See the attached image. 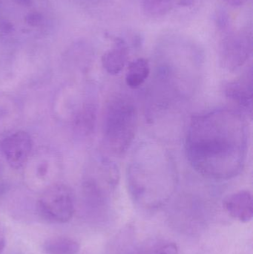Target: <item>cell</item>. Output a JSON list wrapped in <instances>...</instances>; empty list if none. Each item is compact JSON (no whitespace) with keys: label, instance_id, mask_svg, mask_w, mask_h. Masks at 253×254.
I'll list each match as a JSON object with an SVG mask.
<instances>
[{"label":"cell","instance_id":"cell-1","mask_svg":"<svg viewBox=\"0 0 253 254\" xmlns=\"http://www.w3.org/2000/svg\"><path fill=\"white\" fill-rule=\"evenodd\" d=\"M248 124L236 110L217 109L192 118L185 139L190 164L204 177L228 180L243 170L249 140Z\"/></svg>","mask_w":253,"mask_h":254},{"label":"cell","instance_id":"cell-2","mask_svg":"<svg viewBox=\"0 0 253 254\" xmlns=\"http://www.w3.org/2000/svg\"><path fill=\"white\" fill-rule=\"evenodd\" d=\"M127 176L134 201L148 210L167 202L176 185L175 164L168 152L155 144L140 146L129 163Z\"/></svg>","mask_w":253,"mask_h":254},{"label":"cell","instance_id":"cell-3","mask_svg":"<svg viewBox=\"0 0 253 254\" xmlns=\"http://www.w3.org/2000/svg\"><path fill=\"white\" fill-rule=\"evenodd\" d=\"M138 110L129 97L116 95L107 104L104 114V143L113 155H124L133 143L138 128Z\"/></svg>","mask_w":253,"mask_h":254},{"label":"cell","instance_id":"cell-4","mask_svg":"<svg viewBox=\"0 0 253 254\" xmlns=\"http://www.w3.org/2000/svg\"><path fill=\"white\" fill-rule=\"evenodd\" d=\"M42 216L52 222L66 223L72 219L75 199L72 190L63 184H53L45 189L39 198Z\"/></svg>","mask_w":253,"mask_h":254},{"label":"cell","instance_id":"cell-5","mask_svg":"<svg viewBox=\"0 0 253 254\" xmlns=\"http://www.w3.org/2000/svg\"><path fill=\"white\" fill-rule=\"evenodd\" d=\"M252 37L246 31H225L219 44V60L222 66L233 71L243 66L251 56Z\"/></svg>","mask_w":253,"mask_h":254},{"label":"cell","instance_id":"cell-6","mask_svg":"<svg viewBox=\"0 0 253 254\" xmlns=\"http://www.w3.org/2000/svg\"><path fill=\"white\" fill-rule=\"evenodd\" d=\"M26 181L34 188L49 187V182L57 176L59 161L54 152L40 150L25 164Z\"/></svg>","mask_w":253,"mask_h":254},{"label":"cell","instance_id":"cell-7","mask_svg":"<svg viewBox=\"0 0 253 254\" xmlns=\"http://www.w3.org/2000/svg\"><path fill=\"white\" fill-rule=\"evenodd\" d=\"M32 137L25 131L7 134L0 142V151L11 168L18 170L25 167L33 150Z\"/></svg>","mask_w":253,"mask_h":254},{"label":"cell","instance_id":"cell-8","mask_svg":"<svg viewBox=\"0 0 253 254\" xmlns=\"http://www.w3.org/2000/svg\"><path fill=\"white\" fill-rule=\"evenodd\" d=\"M223 91L227 98L236 103L244 111L252 115V67H250L239 78L224 83Z\"/></svg>","mask_w":253,"mask_h":254},{"label":"cell","instance_id":"cell-9","mask_svg":"<svg viewBox=\"0 0 253 254\" xmlns=\"http://www.w3.org/2000/svg\"><path fill=\"white\" fill-rule=\"evenodd\" d=\"M226 211L235 219L244 223L251 222L253 217L252 193L248 190H240L228 195L224 201Z\"/></svg>","mask_w":253,"mask_h":254},{"label":"cell","instance_id":"cell-10","mask_svg":"<svg viewBox=\"0 0 253 254\" xmlns=\"http://www.w3.org/2000/svg\"><path fill=\"white\" fill-rule=\"evenodd\" d=\"M128 58L129 49L126 42L122 39L116 38L114 47L102 55V67L111 75H117L123 71Z\"/></svg>","mask_w":253,"mask_h":254},{"label":"cell","instance_id":"cell-11","mask_svg":"<svg viewBox=\"0 0 253 254\" xmlns=\"http://www.w3.org/2000/svg\"><path fill=\"white\" fill-rule=\"evenodd\" d=\"M97 110L95 104H83L74 116L73 126L76 132L82 136H89L94 132L96 125Z\"/></svg>","mask_w":253,"mask_h":254},{"label":"cell","instance_id":"cell-12","mask_svg":"<svg viewBox=\"0 0 253 254\" xmlns=\"http://www.w3.org/2000/svg\"><path fill=\"white\" fill-rule=\"evenodd\" d=\"M19 116L17 104L10 97L0 92V135L10 131L16 125Z\"/></svg>","mask_w":253,"mask_h":254},{"label":"cell","instance_id":"cell-13","mask_svg":"<svg viewBox=\"0 0 253 254\" xmlns=\"http://www.w3.org/2000/svg\"><path fill=\"white\" fill-rule=\"evenodd\" d=\"M150 63L145 58H138L129 64L126 71L125 81L131 89L142 86L150 77Z\"/></svg>","mask_w":253,"mask_h":254},{"label":"cell","instance_id":"cell-14","mask_svg":"<svg viewBox=\"0 0 253 254\" xmlns=\"http://www.w3.org/2000/svg\"><path fill=\"white\" fill-rule=\"evenodd\" d=\"M43 249L46 254H77L80 252V246L74 239L53 237L45 241Z\"/></svg>","mask_w":253,"mask_h":254},{"label":"cell","instance_id":"cell-15","mask_svg":"<svg viewBox=\"0 0 253 254\" xmlns=\"http://www.w3.org/2000/svg\"><path fill=\"white\" fill-rule=\"evenodd\" d=\"M138 254H179V249L173 242L154 240L144 245Z\"/></svg>","mask_w":253,"mask_h":254},{"label":"cell","instance_id":"cell-16","mask_svg":"<svg viewBox=\"0 0 253 254\" xmlns=\"http://www.w3.org/2000/svg\"><path fill=\"white\" fill-rule=\"evenodd\" d=\"M174 0H142L144 11L151 17H160L169 13L173 7Z\"/></svg>","mask_w":253,"mask_h":254},{"label":"cell","instance_id":"cell-17","mask_svg":"<svg viewBox=\"0 0 253 254\" xmlns=\"http://www.w3.org/2000/svg\"><path fill=\"white\" fill-rule=\"evenodd\" d=\"M6 245V234L4 226L0 223V254L3 253Z\"/></svg>","mask_w":253,"mask_h":254},{"label":"cell","instance_id":"cell-18","mask_svg":"<svg viewBox=\"0 0 253 254\" xmlns=\"http://www.w3.org/2000/svg\"><path fill=\"white\" fill-rule=\"evenodd\" d=\"M7 188H8L7 183L1 176V173H0V198H1L7 192Z\"/></svg>","mask_w":253,"mask_h":254},{"label":"cell","instance_id":"cell-19","mask_svg":"<svg viewBox=\"0 0 253 254\" xmlns=\"http://www.w3.org/2000/svg\"><path fill=\"white\" fill-rule=\"evenodd\" d=\"M224 1L233 7H240L245 4L248 0H224Z\"/></svg>","mask_w":253,"mask_h":254}]
</instances>
